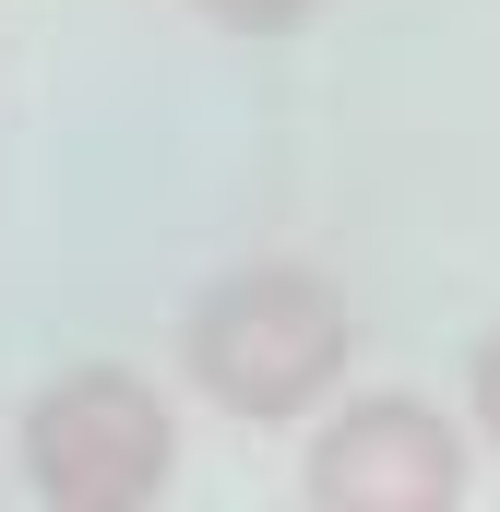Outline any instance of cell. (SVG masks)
<instances>
[{
    "mask_svg": "<svg viewBox=\"0 0 500 512\" xmlns=\"http://www.w3.org/2000/svg\"><path fill=\"white\" fill-rule=\"evenodd\" d=\"M203 24H227V36H286V24H310L322 0H191Z\"/></svg>",
    "mask_w": 500,
    "mask_h": 512,
    "instance_id": "5",
    "label": "cell"
},
{
    "mask_svg": "<svg viewBox=\"0 0 500 512\" xmlns=\"http://www.w3.org/2000/svg\"><path fill=\"white\" fill-rule=\"evenodd\" d=\"M191 393L239 429H298L358 358V310L322 262H227L179 322Z\"/></svg>",
    "mask_w": 500,
    "mask_h": 512,
    "instance_id": "1",
    "label": "cell"
},
{
    "mask_svg": "<svg viewBox=\"0 0 500 512\" xmlns=\"http://www.w3.org/2000/svg\"><path fill=\"white\" fill-rule=\"evenodd\" d=\"M298 429H310L298 441L310 512H453L477 489V441L429 393H322Z\"/></svg>",
    "mask_w": 500,
    "mask_h": 512,
    "instance_id": "3",
    "label": "cell"
},
{
    "mask_svg": "<svg viewBox=\"0 0 500 512\" xmlns=\"http://www.w3.org/2000/svg\"><path fill=\"white\" fill-rule=\"evenodd\" d=\"M465 441L500 453V322L477 334V358H465Z\"/></svg>",
    "mask_w": 500,
    "mask_h": 512,
    "instance_id": "4",
    "label": "cell"
},
{
    "mask_svg": "<svg viewBox=\"0 0 500 512\" xmlns=\"http://www.w3.org/2000/svg\"><path fill=\"white\" fill-rule=\"evenodd\" d=\"M12 465L48 512H143L179 489V405L131 358H84V370L24 393Z\"/></svg>",
    "mask_w": 500,
    "mask_h": 512,
    "instance_id": "2",
    "label": "cell"
}]
</instances>
